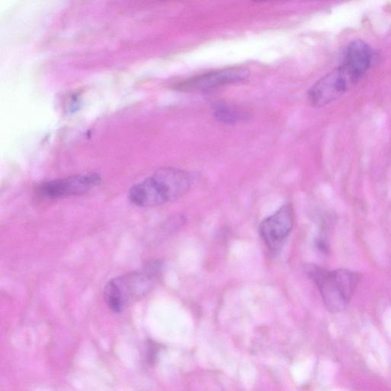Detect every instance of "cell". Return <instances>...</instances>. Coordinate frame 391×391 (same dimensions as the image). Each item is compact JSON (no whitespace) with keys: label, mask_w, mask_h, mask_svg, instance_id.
<instances>
[{"label":"cell","mask_w":391,"mask_h":391,"mask_svg":"<svg viewBox=\"0 0 391 391\" xmlns=\"http://www.w3.org/2000/svg\"><path fill=\"white\" fill-rule=\"evenodd\" d=\"M154 175L159 179L169 202L182 198L190 190L191 177L185 171L170 168H162L156 171Z\"/></svg>","instance_id":"cell-9"},{"label":"cell","mask_w":391,"mask_h":391,"mask_svg":"<svg viewBox=\"0 0 391 391\" xmlns=\"http://www.w3.org/2000/svg\"><path fill=\"white\" fill-rule=\"evenodd\" d=\"M101 182V177L96 174L75 175L44 183L40 186V192L48 198L80 195L93 189Z\"/></svg>","instance_id":"cell-5"},{"label":"cell","mask_w":391,"mask_h":391,"mask_svg":"<svg viewBox=\"0 0 391 391\" xmlns=\"http://www.w3.org/2000/svg\"><path fill=\"white\" fill-rule=\"evenodd\" d=\"M358 82L342 67H338L315 82L308 92V99L314 107H325L347 94Z\"/></svg>","instance_id":"cell-3"},{"label":"cell","mask_w":391,"mask_h":391,"mask_svg":"<svg viewBox=\"0 0 391 391\" xmlns=\"http://www.w3.org/2000/svg\"><path fill=\"white\" fill-rule=\"evenodd\" d=\"M214 111L216 119L224 123H237L247 118L246 112L228 104H218Z\"/></svg>","instance_id":"cell-10"},{"label":"cell","mask_w":391,"mask_h":391,"mask_svg":"<svg viewBox=\"0 0 391 391\" xmlns=\"http://www.w3.org/2000/svg\"><path fill=\"white\" fill-rule=\"evenodd\" d=\"M306 273L317 285L327 309L338 313L345 309L358 288L360 275L347 269L328 270L306 267Z\"/></svg>","instance_id":"cell-1"},{"label":"cell","mask_w":391,"mask_h":391,"mask_svg":"<svg viewBox=\"0 0 391 391\" xmlns=\"http://www.w3.org/2000/svg\"><path fill=\"white\" fill-rule=\"evenodd\" d=\"M372 61L373 52L370 45L356 40L348 45L340 66L359 80L370 69Z\"/></svg>","instance_id":"cell-7"},{"label":"cell","mask_w":391,"mask_h":391,"mask_svg":"<svg viewBox=\"0 0 391 391\" xmlns=\"http://www.w3.org/2000/svg\"><path fill=\"white\" fill-rule=\"evenodd\" d=\"M293 225V211L291 206L288 205L261 223L260 234L270 251L277 252L281 249Z\"/></svg>","instance_id":"cell-4"},{"label":"cell","mask_w":391,"mask_h":391,"mask_svg":"<svg viewBox=\"0 0 391 391\" xmlns=\"http://www.w3.org/2000/svg\"><path fill=\"white\" fill-rule=\"evenodd\" d=\"M162 273L159 261L153 262L142 272H135L114 278L104 290L110 309L120 313L132 300L144 297L151 291Z\"/></svg>","instance_id":"cell-2"},{"label":"cell","mask_w":391,"mask_h":391,"mask_svg":"<svg viewBox=\"0 0 391 391\" xmlns=\"http://www.w3.org/2000/svg\"><path fill=\"white\" fill-rule=\"evenodd\" d=\"M250 72L243 67H233L201 75L179 86L183 90H209L224 85L235 84L249 78Z\"/></svg>","instance_id":"cell-6"},{"label":"cell","mask_w":391,"mask_h":391,"mask_svg":"<svg viewBox=\"0 0 391 391\" xmlns=\"http://www.w3.org/2000/svg\"><path fill=\"white\" fill-rule=\"evenodd\" d=\"M130 199L134 205L142 207L159 206L168 202L160 184L153 176L134 185Z\"/></svg>","instance_id":"cell-8"}]
</instances>
